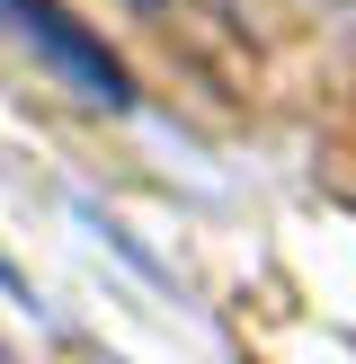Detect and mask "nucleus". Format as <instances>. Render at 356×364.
<instances>
[{
	"label": "nucleus",
	"mask_w": 356,
	"mask_h": 364,
	"mask_svg": "<svg viewBox=\"0 0 356 364\" xmlns=\"http://www.w3.org/2000/svg\"><path fill=\"white\" fill-rule=\"evenodd\" d=\"M0 27H9L18 45L45 53V71L71 89V98L107 107V116H125V107H134V71H125L116 53H107V36H98V27H80L63 0H0Z\"/></svg>",
	"instance_id": "f257e3e1"
},
{
	"label": "nucleus",
	"mask_w": 356,
	"mask_h": 364,
	"mask_svg": "<svg viewBox=\"0 0 356 364\" xmlns=\"http://www.w3.org/2000/svg\"><path fill=\"white\" fill-rule=\"evenodd\" d=\"M0 294H18V302H27V276L9 267V249H0Z\"/></svg>",
	"instance_id": "f03ea898"
}]
</instances>
